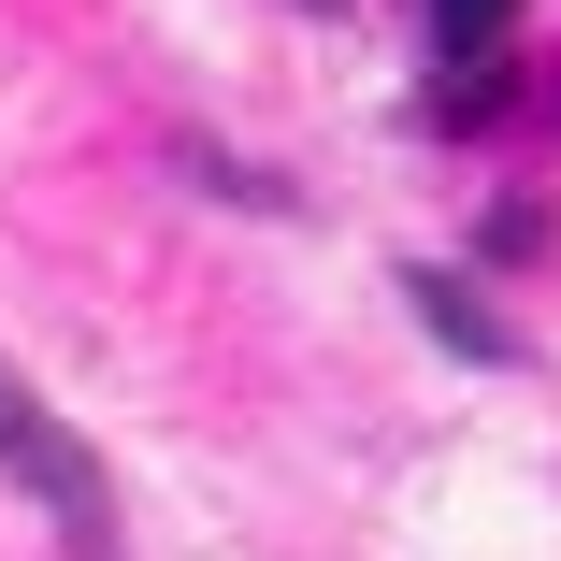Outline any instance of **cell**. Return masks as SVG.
<instances>
[{"mask_svg":"<svg viewBox=\"0 0 561 561\" xmlns=\"http://www.w3.org/2000/svg\"><path fill=\"white\" fill-rule=\"evenodd\" d=\"M432 116H446V130H476V116H504V72H490V58H461V72H432Z\"/></svg>","mask_w":561,"mask_h":561,"instance_id":"obj_4","label":"cell"},{"mask_svg":"<svg viewBox=\"0 0 561 561\" xmlns=\"http://www.w3.org/2000/svg\"><path fill=\"white\" fill-rule=\"evenodd\" d=\"M504 15H518V0H432V44H446V58H490Z\"/></svg>","mask_w":561,"mask_h":561,"instance_id":"obj_3","label":"cell"},{"mask_svg":"<svg viewBox=\"0 0 561 561\" xmlns=\"http://www.w3.org/2000/svg\"><path fill=\"white\" fill-rule=\"evenodd\" d=\"M0 461L44 490V518H58V547H72V561H116V490H101V461H87V446L30 403V375H15V360H0Z\"/></svg>","mask_w":561,"mask_h":561,"instance_id":"obj_1","label":"cell"},{"mask_svg":"<svg viewBox=\"0 0 561 561\" xmlns=\"http://www.w3.org/2000/svg\"><path fill=\"white\" fill-rule=\"evenodd\" d=\"M403 288H417V317H432V331H446L461 360H518V331H504V317H490L461 274H403Z\"/></svg>","mask_w":561,"mask_h":561,"instance_id":"obj_2","label":"cell"}]
</instances>
